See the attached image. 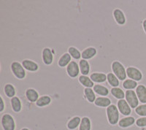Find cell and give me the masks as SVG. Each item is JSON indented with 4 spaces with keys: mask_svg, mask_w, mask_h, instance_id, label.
I'll return each mask as SVG.
<instances>
[{
    "mask_svg": "<svg viewBox=\"0 0 146 130\" xmlns=\"http://www.w3.org/2000/svg\"><path fill=\"white\" fill-rule=\"evenodd\" d=\"M120 112L116 105L112 104L106 108V116L108 123L111 126L118 125L120 121Z\"/></svg>",
    "mask_w": 146,
    "mask_h": 130,
    "instance_id": "obj_1",
    "label": "cell"
},
{
    "mask_svg": "<svg viewBox=\"0 0 146 130\" xmlns=\"http://www.w3.org/2000/svg\"><path fill=\"white\" fill-rule=\"evenodd\" d=\"M112 72L116 75V77L123 82L126 79H127V75H126V68H125L124 65L121 63L120 61L115 60L111 64Z\"/></svg>",
    "mask_w": 146,
    "mask_h": 130,
    "instance_id": "obj_2",
    "label": "cell"
},
{
    "mask_svg": "<svg viewBox=\"0 0 146 130\" xmlns=\"http://www.w3.org/2000/svg\"><path fill=\"white\" fill-rule=\"evenodd\" d=\"M10 70L12 74L18 80H24L27 78V71L21 62L14 61L10 64Z\"/></svg>",
    "mask_w": 146,
    "mask_h": 130,
    "instance_id": "obj_3",
    "label": "cell"
},
{
    "mask_svg": "<svg viewBox=\"0 0 146 130\" xmlns=\"http://www.w3.org/2000/svg\"><path fill=\"white\" fill-rule=\"evenodd\" d=\"M1 126L3 130L16 129V122L13 115L8 113L2 114L1 116Z\"/></svg>",
    "mask_w": 146,
    "mask_h": 130,
    "instance_id": "obj_4",
    "label": "cell"
},
{
    "mask_svg": "<svg viewBox=\"0 0 146 130\" xmlns=\"http://www.w3.org/2000/svg\"><path fill=\"white\" fill-rule=\"evenodd\" d=\"M125 99L131 109H136L139 105V101L135 90H127L125 92Z\"/></svg>",
    "mask_w": 146,
    "mask_h": 130,
    "instance_id": "obj_5",
    "label": "cell"
},
{
    "mask_svg": "<svg viewBox=\"0 0 146 130\" xmlns=\"http://www.w3.org/2000/svg\"><path fill=\"white\" fill-rule=\"evenodd\" d=\"M126 75L128 78L137 82L141 81L143 78V74L141 70L134 66H130L126 68Z\"/></svg>",
    "mask_w": 146,
    "mask_h": 130,
    "instance_id": "obj_6",
    "label": "cell"
},
{
    "mask_svg": "<svg viewBox=\"0 0 146 130\" xmlns=\"http://www.w3.org/2000/svg\"><path fill=\"white\" fill-rule=\"evenodd\" d=\"M42 60L45 65L50 66L54 61L53 50L49 47H45L42 50Z\"/></svg>",
    "mask_w": 146,
    "mask_h": 130,
    "instance_id": "obj_7",
    "label": "cell"
},
{
    "mask_svg": "<svg viewBox=\"0 0 146 130\" xmlns=\"http://www.w3.org/2000/svg\"><path fill=\"white\" fill-rule=\"evenodd\" d=\"M66 72L67 75L70 78L75 79L79 77V74L80 73V67L76 61H72L70 64L66 67Z\"/></svg>",
    "mask_w": 146,
    "mask_h": 130,
    "instance_id": "obj_8",
    "label": "cell"
},
{
    "mask_svg": "<svg viewBox=\"0 0 146 130\" xmlns=\"http://www.w3.org/2000/svg\"><path fill=\"white\" fill-rule=\"evenodd\" d=\"M117 107H118V110H119L120 113L123 116H129L131 114V107H130V105L128 104L126 99H121L118 100L117 102Z\"/></svg>",
    "mask_w": 146,
    "mask_h": 130,
    "instance_id": "obj_9",
    "label": "cell"
},
{
    "mask_svg": "<svg viewBox=\"0 0 146 130\" xmlns=\"http://www.w3.org/2000/svg\"><path fill=\"white\" fill-rule=\"evenodd\" d=\"M113 17L118 25L124 26L126 23V15L121 9L115 8L113 11Z\"/></svg>",
    "mask_w": 146,
    "mask_h": 130,
    "instance_id": "obj_10",
    "label": "cell"
},
{
    "mask_svg": "<svg viewBox=\"0 0 146 130\" xmlns=\"http://www.w3.org/2000/svg\"><path fill=\"white\" fill-rule=\"evenodd\" d=\"M23 67L26 70V71L29 72H36L40 70V66L38 63H36L35 61L32 59H23L21 62Z\"/></svg>",
    "mask_w": 146,
    "mask_h": 130,
    "instance_id": "obj_11",
    "label": "cell"
},
{
    "mask_svg": "<svg viewBox=\"0 0 146 130\" xmlns=\"http://www.w3.org/2000/svg\"><path fill=\"white\" fill-rule=\"evenodd\" d=\"M136 122V119L134 116H125L120 119L118 126L121 129H128L135 125Z\"/></svg>",
    "mask_w": 146,
    "mask_h": 130,
    "instance_id": "obj_12",
    "label": "cell"
},
{
    "mask_svg": "<svg viewBox=\"0 0 146 130\" xmlns=\"http://www.w3.org/2000/svg\"><path fill=\"white\" fill-rule=\"evenodd\" d=\"M25 97L31 103H36L40 98V94L33 88H28L25 91Z\"/></svg>",
    "mask_w": 146,
    "mask_h": 130,
    "instance_id": "obj_13",
    "label": "cell"
},
{
    "mask_svg": "<svg viewBox=\"0 0 146 130\" xmlns=\"http://www.w3.org/2000/svg\"><path fill=\"white\" fill-rule=\"evenodd\" d=\"M10 103L12 110L15 113H19L23 110V103L20 97H18V96L10 99Z\"/></svg>",
    "mask_w": 146,
    "mask_h": 130,
    "instance_id": "obj_14",
    "label": "cell"
},
{
    "mask_svg": "<svg viewBox=\"0 0 146 130\" xmlns=\"http://www.w3.org/2000/svg\"><path fill=\"white\" fill-rule=\"evenodd\" d=\"M97 55V49L93 46L87 47L82 51V58L85 60H90Z\"/></svg>",
    "mask_w": 146,
    "mask_h": 130,
    "instance_id": "obj_15",
    "label": "cell"
},
{
    "mask_svg": "<svg viewBox=\"0 0 146 130\" xmlns=\"http://www.w3.org/2000/svg\"><path fill=\"white\" fill-rule=\"evenodd\" d=\"M89 77L92 80V81L96 84H104L107 81V74L104 73V72H92Z\"/></svg>",
    "mask_w": 146,
    "mask_h": 130,
    "instance_id": "obj_16",
    "label": "cell"
},
{
    "mask_svg": "<svg viewBox=\"0 0 146 130\" xmlns=\"http://www.w3.org/2000/svg\"><path fill=\"white\" fill-rule=\"evenodd\" d=\"M3 92L5 95L9 99H12L16 97L17 90L13 84H10V83L5 84V85L3 87Z\"/></svg>",
    "mask_w": 146,
    "mask_h": 130,
    "instance_id": "obj_17",
    "label": "cell"
},
{
    "mask_svg": "<svg viewBox=\"0 0 146 130\" xmlns=\"http://www.w3.org/2000/svg\"><path fill=\"white\" fill-rule=\"evenodd\" d=\"M94 105L101 108H108L110 105H112L111 99L108 97H96L94 102Z\"/></svg>",
    "mask_w": 146,
    "mask_h": 130,
    "instance_id": "obj_18",
    "label": "cell"
},
{
    "mask_svg": "<svg viewBox=\"0 0 146 130\" xmlns=\"http://www.w3.org/2000/svg\"><path fill=\"white\" fill-rule=\"evenodd\" d=\"M95 94L99 97H108L110 93V90L107 86L102 84H95L93 87Z\"/></svg>",
    "mask_w": 146,
    "mask_h": 130,
    "instance_id": "obj_19",
    "label": "cell"
},
{
    "mask_svg": "<svg viewBox=\"0 0 146 130\" xmlns=\"http://www.w3.org/2000/svg\"><path fill=\"white\" fill-rule=\"evenodd\" d=\"M82 118L78 115L73 116L72 118L70 119L66 123V128L68 130H76L77 129H78L79 126L81 123Z\"/></svg>",
    "mask_w": 146,
    "mask_h": 130,
    "instance_id": "obj_20",
    "label": "cell"
},
{
    "mask_svg": "<svg viewBox=\"0 0 146 130\" xmlns=\"http://www.w3.org/2000/svg\"><path fill=\"white\" fill-rule=\"evenodd\" d=\"M139 102L141 104H146V86L144 84H139L135 89Z\"/></svg>",
    "mask_w": 146,
    "mask_h": 130,
    "instance_id": "obj_21",
    "label": "cell"
},
{
    "mask_svg": "<svg viewBox=\"0 0 146 130\" xmlns=\"http://www.w3.org/2000/svg\"><path fill=\"white\" fill-rule=\"evenodd\" d=\"M52 98L49 95H42L35 103L36 106L40 108L48 107L51 104Z\"/></svg>",
    "mask_w": 146,
    "mask_h": 130,
    "instance_id": "obj_22",
    "label": "cell"
},
{
    "mask_svg": "<svg viewBox=\"0 0 146 130\" xmlns=\"http://www.w3.org/2000/svg\"><path fill=\"white\" fill-rule=\"evenodd\" d=\"M72 62V57L69 54L68 52L64 53L60 58H58V66L61 68H66V67L68 66Z\"/></svg>",
    "mask_w": 146,
    "mask_h": 130,
    "instance_id": "obj_23",
    "label": "cell"
},
{
    "mask_svg": "<svg viewBox=\"0 0 146 130\" xmlns=\"http://www.w3.org/2000/svg\"><path fill=\"white\" fill-rule=\"evenodd\" d=\"M79 67H80V74L82 75H88L91 72V65H90L88 61L85 59H80L78 62Z\"/></svg>",
    "mask_w": 146,
    "mask_h": 130,
    "instance_id": "obj_24",
    "label": "cell"
},
{
    "mask_svg": "<svg viewBox=\"0 0 146 130\" xmlns=\"http://www.w3.org/2000/svg\"><path fill=\"white\" fill-rule=\"evenodd\" d=\"M78 82L85 88H93L95 85L88 75H80L78 77Z\"/></svg>",
    "mask_w": 146,
    "mask_h": 130,
    "instance_id": "obj_25",
    "label": "cell"
},
{
    "mask_svg": "<svg viewBox=\"0 0 146 130\" xmlns=\"http://www.w3.org/2000/svg\"><path fill=\"white\" fill-rule=\"evenodd\" d=\"M85 99L88 101L89 103H94L96 99V94H95L93 88H85L83 90Z\"/></svg>",
    "mask_w": 146,
    "mask_h": 130,
    "instance_id": "obj_26",
    "label": "cell"
},
{
    "mask_svg": "<svg viewBox=\"0 0 146 130\" xmlns=\"http://www.w3.org/2000/svg\"><path fill=\"white\" fill-rule=\"evenodd\" d=\"M107 82L112 88L119 87L120 80L113 72H108L107 74Z\"/></svg>",
    "mask_w": 146,
    "mask_h": 130,
    "instance_id": "obj_27",
    "label": "cell"
},
{
    "mask_svg": "<svg viewBox=\"0 0 146 130\" xmlns=\"http://www.w3.org/2000/svg\"><path fill=\"white\" fill-rule=\"evenodd\" d=\"M67 52L71 56L72 58L75 61H80L82 59V52L75 46H70L67 49Z\"/></svg>",
    "mask_w": 146,
    "mask_h": 130,
    "instance_id": "obj_28",
    "label": "cell"
},
{
    "mask_svg": "<svg viewBox=\"0 0 146 130\" xmlns=\"http://www.w3.org/2000/svg\"><path fill=\"white\" fill-rule=\"evenodd\" d=\"M92 129V122L88 116L82 117L81 123L78 130H91Z\"/></svg>",
    "mask_w": 146,
    "mask_h": 130,
    "instance_id": "obj_29",
    "label": "cell"
},
{
    "mask_svg": "<svg viewBox=\"0 0 146 130\" xmlns=\"http://www.w3.org/2000/svg\"><path fill=\"white\" fill-rule=\"evenodd\" d=\"M110 94L115 99L118 100L124 99H125V92L120 87L112 88L110 89Z\"/></svg>",
    "mask_w": 146,
    "mask_h": 130,
    "instance_id": "obj_30",
    "label": "cell"
},
{
    "mask_svg": "<svg viewBox=\"0 0 146 130\" xmlns=\"http://www.w3.org/2000/svg\"><path fill=\"white\" fill-rule=\"evenodd\" d=\"M138 82L135 81L134 80H131V79L127 78L123 81L122 83V86H123V88H124L125 90H135L136 89L137 87L138 86Z\"/></svg>",
    "mask_w": 146,
    "mask_h": 130,
    "instance_id": "obj_31",
    "label": "cell"
},
{
    "mask_svg": "<svg viewBox=\"0 0 146 130\" xmlns=\"http://www.w3.org/2000/svg\"><path fill=\"white\" fill-rule=\"evenodd\" d=\"M135 113L139 117H146V104L139 105L136 109H135Z\"/></svg>",
    "mask_w": 146,
    "mask_h": 130,
    "instance_id": "obj_32",
    "label": "cell"
},
{
    "mask_svg": "<svg viewBox=\"0 0 146 130\" xmlns=\"http://www.w3.org/2000/svg\"><path fill=\"white\" fill-rule=\"evenodd\" d=\"M135 125L139 128H146V117H139L137 119Z\"/></svg>",
    "mask_w": 146,
    "mask_h": 130,
    "instance_id": "obj_33",
    "label": "cell"
},
{
    "mask_svg": "<svg viewBox=\"0 0 146 130\" xmlns=\"http://www.w3.org/2000/svg\"><path fill=\"white\" fill-rule=\"evenodd\" d=\"M5 108H6V105H5V99L2 95H0V113H2L5 111Z\"/></svg>",
    "mask_w": 146,
    "mask_h": 130,
    "instance_id": "obj_34",
    "label": "cell"
},
{
    "mask_svg": "<svg viewBox=\"0 0 146 130\" xmlns=\"http://www.w3.org/2000/svg\"><path fill=\"white\" fill-rule=\"evenodd\" d=\"M142 27H143V29L144 31V32L146 34V19H145L143 21V22H142Z\"/></svg>",
    "mask_w": 146,
    "mask_h": 130,
    "instance_id": "obj_35",
    "label": "cell"
},
{
    "mask_svg": "<svg viewBox=\"0 0 146 130\" xmlns=\"http://www.w3.org/2000/svg\"><path fill=\"white\" fill-rule=\"evenodd\" d=\"M20 130H30V129H29L28 127H23Z\"/></svg>",
    "mask_w": 146,
    "mask_h": 130,
    "instance_id": "obj_36",
    "label": "cell"
},
{
    "mask_svg": "<svg viewBox=\"0 0 146 130\" xmlns=\"http://www.w3.org/2000/svg\"><path fill=\"white\" fill-rule=\"evenodd\" d=\"M143 130H146V128H143Z\"/></svg>",
    "mask_w": 146,
    "mask_h": 130,
    "instance_id": "obj_37",
    "label": "cell"
}]
</instances>
